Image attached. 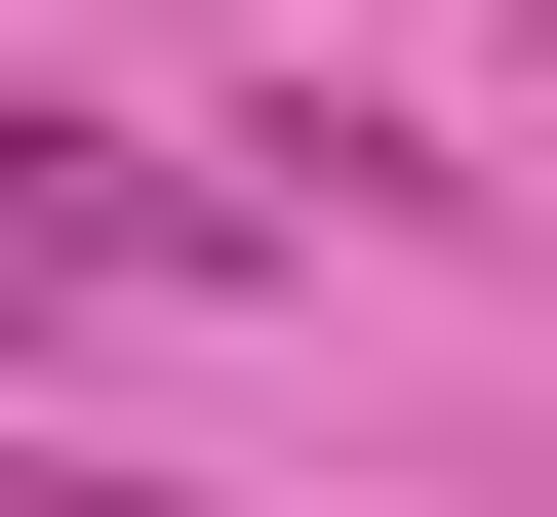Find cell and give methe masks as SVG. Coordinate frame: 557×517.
<instances>
[{"mask_svg": "<svg viewBox=\"0 0 557 517\" xmlns=\"http://www.w3.org/2000/svg\"><path fill=\"white\" fill-rule=\"evenodd\" d=\"M0 279H160V319H239L278 199H199L160 120H40V81H0Z\"/></svg>", "mask_w": 557, "mask_h": 517, "instance_id": "1", "label": "cell"}, {"mask_svg": "<svg viewBox=\"0 0 557 517\" xmlns=\"http://www.w3.org/2000/svg\"><path fill=\"white\" fill-rule=\"evenodd\" d=\"M0 517H199V478H81V438H0Z\"/></svg>", "mask_w": 557, "mask_h": 517, "instance_id": "2", "label": "cell"}]
</instances>
